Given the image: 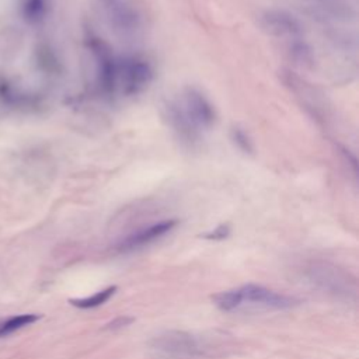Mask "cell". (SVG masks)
Instances as JSON below:
<instances>
[{"mask_svg":"<svg viewBox=\"0 0 359 359\" xmlns=\"http://www.w3.org/2000/svg\"><path fill=\"white\" fill-rule=\"evenodd\" d=\"M88 46L95 57L97 83L104 94H114L118 88V59L114 57L109 48L93 34L87 38Z\"/></svg>","mask_w":359,"mask_h":359,"instance_id":"obj_5","label":"cell"},{"mask_svg":"<svg viewBox=\"0 0 359 359\" xmlns=\"http://www.w3.org/2000/svg\"><path fill=\"white\" fill-rule=\"evenodd\" d=\"M212 300L223 311H234L240 309L285 310L299 303V300L292 296H286L254 283L244 285L238 289L219 292L212 296Z\"/></svg>","mask_w":359,"mask_h":359,"instance_id":"obj_1","label":"cell"},{"mask_svg":"<svg viewBox=\"0 0 359 359\" xmlns=\"http://www.w3.org/2000/svg\"><path fill=\"white\" fill-rule=\"evenodd\" d=\"M287 50L292 59L302 66H311L314 62V53L311 45L306 41V38H299L287 42Z\"/></svg>","mask_w":359,"mask_h":359,"instance_id":"obj_10","label":"cell"},{"mask_svg":"<svg viewBox=\"0 0 359 359\" xmlns=\"http://www.w3.org/2000/svg\"><path fill=\"white\" fill-rule=\"evenodd\" d=\"M116 286H108L107 289H102L97 293H94L93 296H88V297H83V299H70V304L74 306V307H79V309H94V307H98L101 304H104L105 302H108L112 294L116 292Z\"/></svg>","mask_w":359,"mask_h":359,"instance_id":"obj_11","label":"cell"},{"mask_svg":"<svg viewBox=\"0 0 359 359\" xmlns=\"http://www.w3.org/2000/svg\"><path fill=\"white\" fill-rule=\"evenodd\" d=\"M154 348L158 352L174 358H189L201 352L198 339L191 334L180 331H171L157 337L154 339Z\"/></svg>","mask_w":359,"mask_h":359,"instance_id":"obj_8","label":"cell"},{"mask_svg":"<svg viewBox=\"0 0 359 359\" xmlns=\"http://www.w3.org/2000/svg\"><path fill=\"white\" fill-rule=\"evenodd\" d=\"M133 321H135V318H132V317L121 316V317H116L115 320H112L111 323H108L104 328H105V330H119V328H123V327L130 325Z\"/></svg>","mask_w":359,"mask_h":359,"instance_id":"obj_16","label":"cell"},{"mask_svg":"<svg viewBox=\"0 0 359 359\" xmlns=\"http://www.w3.org/2000/svg\"><path fill=\"white\" fill-rule=\"evenodd\" d=\"M39 318H41V316H38V314H20V316L10 317L8 320H6L4 323L0 324V338L7 337L27 325H31L32 323L38 321Z\"/></svg>","mask_w":359,"mask_h":359,"instance_id":"obj_12","label":"cell"},{"mask_svg":"<svg viewBox=\"0 0 359 359\" xmlns=\"http://www.w3.org/2000/svg\"><path fill=\"white\" fill-rule=\"evenodd\" d=\"M48 11V0H25L22 4V13L27 21L38 22Z\"/></svg>","mask_w":359,"mask_h":359,"instance_id":"obj_13","label":"cell"},{"mask_svg":"<svg viewBox=\"0 0 359 359\" xmlns=\"http://www.w3.org/2000/svg\"><path fill=\"white\" fill-rule=\"evenodd\" d=\"M153 80L151 65L139 56L118 60V87L125 95L142 93Z\"/></svg>","mask_w":359,"mask_h":359,"instance_id":"obj_4","label":"cell"},{"mask_svg":"<svg viewBox=\"0 0 359 359\" xmlns=\"http://www.w3.org/2000/svg\"><path fill=\"white\" fill-rule=\"evenodd\" d=\"M230 137H231L233 143L237 146V149H240L243 153H248V154L252 153L254 146H252V142H251V139H250V136L247 135L245 130L236 126V128L231 129Z\"/></svg>","mask_w":359,"mask_h":359,"instance_id":"obj_14","label":"cell"},{"mask_svg":"<svg viewBox=\"0 0 359 359\" xmlns=\"http://www.w3.org/2000/svg\"><path fill=\"white\" fill-rule=\"evenodd\" d=\"M177 223L178 222L175 219H167V220L153 223V224L143 227V229L126 236L125 238H122L118 243L116 248H118V251L128 252V251H133L140 247H144V245L158 240L160 237L165 236L167 233H170L177 226Z\"/></svg>","mask_w":359,"mask_h":359,"instance_id":"obj_9","label":"cell"},{"mask_svg":"<svg viewBox=\"0 0 359 359\" xmlns=\"http://www.w3.org/2000/svg\"><path fill=\"white\" fill-rule=\"evenodd\" d=\"M261 24L269 35L285 39L286 42L304 38L302 22L285 10H266L261 15Z\"/></svg>","mask_w":359,"mask_h":359,"instance_id":"obj_7","label":"cell"},{"mask_svg":"<svg viewBox=\"0 0 359 359\" xmlns=\"http://www.w3.org/2000/svg\"><path fill=\"white\" fill-rule=\"evenodd\" d=\"M188 123L198 132L210 129L216 122V111L206 95L195 87H187L175 100Z\"/></svg>","mask_w":359,"mask_h":359,"instance_id":"obj_3","label":"cell"},{"mask_svg":"<svg viewBox=\"0 0 359 359\" xmlns=\"http://www.w3.org/2000/svg\"><path fill=\"white\" fill-rule=\"evenodd\" d=\"M309 7L324 24L355 22L358 18V0H309Z\"/></svg>","mask_w":359,"mask_h":359,"instance_id":"obj_6","label":"cell"},{"mask_svg":"<svg viewBox=\"0 0 359 359\" xmlns=\"http://www.w3.org/2000/svg\"><path fill=\"white\" fill-rule=\"evenodd\" d=\"M229 234H230V227L227 224H219L216 229H213L209 233H205L202 237L206 240L220 241V240H224Z\"/></svg>","mask_w":359,"mask_h":359,"instance_id":"obj_15","label":"cell"},{"mask_svg":"<svg viewBox=\"0 0 359 359\" xmlns=\"http://www.w3.org/2000/svg\"><path fill=\"white\" fill-rule=\"evenodd\" d=\"M109 28L126 39L137 38L144 29V15L133 0H95Z\"/></svg>","mask_w":359,"mask_h":359,"instance_id":"obj_2","label":"cell"}]
</instances>
